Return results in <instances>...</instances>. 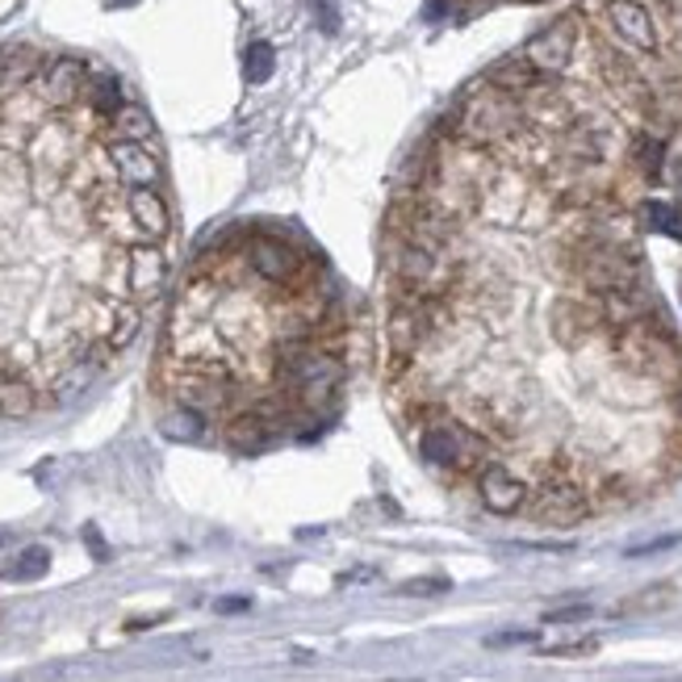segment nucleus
<instances>
[{"mask_svg": "<svg viewBox=\"0 0 682 682\" xmlns=\"http://www.w3.org/2000/svg\"><path fill=\"white\" fill-rule=\"evenodd\" d=\"M276 381L281 390L298 398L302 407H314L343 386V360L323 343H276Z\"/></svg>", "mask_w": 682, "mask_h": 682, "instance_id": "1", "label": "nucleus"}, {"mask_svg": "<svg viewBox=\"0 0 682 682\" xmlns=\"http://www.w3.org/2000/svg\"><path fill=\"white\" fill-rule=\"evenodd\" d=\"M419 423H423L419 440H415L419 461L440 465V469H461V474L486 465V440H481L478 427L457 423V419H452L444 407H436V402L419 407Z\"/></svg>", "mask_w": 682, "mask_h": 682, "instance_id": "2", "label": "nucleus"}, {"mask_svg": "<svg viewBox=\"0 0 682 682\" xmlns=\"http://www.w3.org/2000/svg\"><path fill=\"white\" fill-rule=\"evenodd\" d=\"M519 105L507 88H481V92H469L457 109V126H452V135L461 138V143H474V147H495L503 138H512L519 130Z\"/></svg>", "mask_w": 682, "mask_h": 682, "instance_id": "3", "label": "nucleus"}, {"mask_svg": "<svg viewBox=\"0 0 682 682\" xmlns=\"http://www.w3.org/2000/svg\"><path fill=\"white\" fill-rule=\"evenodd\" d=\"M398 306L390 314V327H386V335H390V377H398L407 369L410 360L419 357V348L423 343L436 340V331L444 327V298H393Z\"/></svg>", "mask_w": 682, "mask_h": 682, "instance_id": "4", "label": "nucleus"}, {"mask_svg": "<svg viewBox=\"0 0 682 682\" xmlns=\"http://www.w3.org/2000/svg\"><path fill=\"white\" fill-rule=\"evenodd\" d=\"M574 276L582 290L591 293H620L636 285V260L620 247V243H598L586 240L574 247Z\"/></svg>", "mask_w": 682, "mask_h": 682, "instance_id": "5", "label": "nucleus"}, {"mask_svg": "<svg viewBox=\"0 0 682 682\" xmlns=\"http://www.w3.org/2000/svg\"><path fill=\"white\" fill-rule=\"evenodd\" d=\"M243 264L252 269V276H260L264 285L276 290H298L302 276H306V260L293 243L276 240V235H252L243 240Z\"/></svg>", "mask_w": 682, "mask_h": 682, "instance_id": "6", "label": "nucleus"}, {"mask_svg": "<svg viewBox=\"0 0 682 682\" xmlns=\"http://www.w3.org/2000/svg\"><path fill=\"white\" fill-rule=\"evenodd\" d=\"M532 515L540 524H548V528H574V524H582L591 515V498H586V490H582L578 481L548 478L536 490V498H532Z\"/></svg>", "mask_w": 682, "mask_h": 682, "instance_id": "7", "label": "nucleus"}, {"mask_svg": "<svg viewBox=\"0 0 682 682\" xmlns=\"http://www.w3.org/2000/svg\"><path fill=\"white\" fill-rule=\"evenodd\" d=\"M88 92V68L85 59H71V55H59L51 64H42L38 71V97L51 109H68Z\"/></svg>", "mask_w": 682, "mask_h": 682, "instance_id": "8", "label": "nucleus"}, {"mask_svg": "<svg viewBox=\"0 0 682 682\" xmlns=\"http://www.w3.org/2000/svg\"><path fill=\"white\" fill-rule=\"evenodd\" d=\"M574 47H578V26H574L569 18H562V21H553V26H545L540 35L532 38L528 47H524V59H528L536 71L557 76V71L569 68Z\"/></svg>", "mask_w": 682, "mask_h": 682, "instance_id": "9", "label": "nucleus"}, {"mask_svg": "<svg viewBox=\"0 0 682 682\" xmlns=\"http://www.w3.org/2000/svg\"><path fill=\"white\" fill-rule=\"evenodd\" d=\"M164 285H168V256L152 240L135 243L126 252V293L138 302H152L164 293Z\"/></svg>", "mask_w": 682, "mask_h": 682, "instance_id": "10", "label": "nucleus"}, {"mask_svg": "<svg viewBox=\"0 0 682 682\" xmlns=\"http://www.w3.org/2000/svg\"><path fill=\"white\" fill-rule=\"evenodd\" d=\"M478 495L481 503H486V512L495 515H515L528 507V481L519 478V474H512L507 465L498 461H486L478 469Z\"/></svg>", "mask_w": 682, "mask_h": 682, "instance_id": "11", "label": "nucleus"}, {"mask_svg": "<svg viewBox=\"0 0 682 682\" xmlns=\"http://www.w3.org/2000/svg\"><path fill=\"white\" fill-rule=\"evenodd\" d=\"M607 26L615 30V38L641 55L657 51V26L641 0H612L607 4Z\"/></svg>", "mask_w": 682, "mask_h": 682, "instance_id": "12", "label": "nucleus"}, {"mask_svg": "<svg viewBox=\"0 0 682 682\" xmlns=\"http://www.w3.org/2000/svg\"><path fill=\"white\" fill-rule=\"evenodd\" d=\"M109 164L126 188H155L159 185V159L147 152V143H126L114 138L109 143Z\"/></svg>", "mask_w": 682, "mask_h": 682, "instance_id": "13", "label": "nucleus"}, {"mask_svg": "<svg viewBox=\"0 0 682 682\" xmlns=\"http://www.w3.org/2000/svg\"><path fill=\"white\" fill-rule=\"evenodd\" d=\"M126 218L135 226L143 240H168L172 231V214H168V202L155 193V188H130L126 193Z\"/></svg>", "mask_w": 682, "mask_h": 682, "instance_id": "14", "label": "nucleus"}, {"mask_svg": "<svg viewBox=\"0 0 682 682\" xmlns=\"http://www.w3.org/2000/svg\"><path fill=\"white\" fill-rule=\"evenodd\" d=\"M598 323H603V314L595 306L578 302V298H562L553 306V335H557L562 348H582L598 331Z\"/></svg>", "mask_w": 682, "mask_h": 682, "instance_id": "15", "label": "nucleus"}, {"mask_svg": "<svg viewBox=\"0 0 682 682\" xmlns=\"http://www.w3.org/2000/svg\"><path fill=\"white\" fill-rule=\"evenodd\" d=\"M38 71H42V59H38L35 47H0V97L18 92L21 85H30Z\"/></svg>", "mask_w": 682, "mask_h": 682, "instance_id": "16", "label": "nucleus"}, {"mask_svg": "<svg viewBox=\"0 0 682 682\" xmlns=\"http://www.w3.org/2000/svg\"><path fill=\"white\" fill-rule=\"evenodd\" d=\"M143 331V310L135 302H109L105 310V348L109 352H126Z\"/></svg>", "mask_w": 682, "mask_h": 682, "instance_id": "17", "label": "nucleus"}, {"mask_svg": "<svg viewBox=\"0 0 682 682\" xmlns=\"http://www.w3.org/2000/svg\"><path fill=\"white\" fill-rule=\"evenodd\" d=\"M97 373H101V360H97V357L68 360V364L59 369V377L51 381V398H55V402H71V398H80V393L97 381Z\"/></svg>", "mask_w": 682, "mask_h": 682, "instance_id": "18", "label": "nucleus"}, {"mask_svg": "<svg viewBox=\"0 0 682 682\" xmlns=\"http://www.w3.org/2000/svg\"><path fill=\"white\" fill-rule=\"evenodd\" d=\"M35 386L0 364V419H26V415H35Z\"/></svg>", "mask_w": 682, "mask_h": 682, "instance_id": "19", "label": "nucleus"}, {"mask_svg": "<svg viewBox=\"0 0 682 682\" xmlns=\"http://www.w3.org/2000/svg\"><path fill=\"white\" fill-rule=\"evenodd\" d=\"M636 218H641V226L657 231V235L682 240V210H679V205H670V202H641Z\"/></svg>", "mask_w": 682, "mask_h": 682, "instance_id": "20", "label": "nucleus"}, {"mask_svg": "<svg viewBox=\"0 0 682 682\" xmlns=\"http://www.w3.org/2000/svg\"><path fill=\"white\" fill-rule=\"evenodd\" d=\"M47 569H51V553L42 545H30V548H21L18 557H13V565H4L0 574L9 582H38V578H47Z\"/></svg>", "mask_w": 682, "mask_h": 682, "instance_id": "21", "label": "nucleus"}, {"mask_svg": "<svg viewBox=\"0 0 682 682\" xmlns=\"http://www.w3.org/2000/svg\"><path fill=\"white\" fill-rule=\"evenodd\" d=\"M540 76H545V71H536L528 59L519 55V59H512V64H503V68L490 71V85L507 88V92H532V88L540 85Z\"/></svg>", "mask_w": 682, "mask_h": 682, "instance_id": "22", "label": "nucleus"}, {"mask_svg": "<svg viewBox=\"0 0 682 682\" xmlns=\"http://www.w3.org/2000/svg\"><path fill=\"white\" fill-rule=\"evenodd\" d=\"M109 121H114V135L126 138V143H147L155 130L152 118H147V109H138V105H121Z\"/></svg>", "mask_w": 682, "mask_h": 682, "instance_id": "23", "label": "nucleus"}, {"mask_svg": "<svg viewBox=\"0 0 682 682\" xmlns=\"http://www.w3.org/2000/svg\"><path fill=\"white\" fill-rule=\"evenodd\" d=\"M164 436L168 440H202L205 436V410L181 407L164 419Z\"/></svg>", "mask_w": 682, "mask_h": 682, "instance_id": "24", "label": "nucleus"}, {"mask_svg": "<svg viewBox=\"0 0 682 682\" xmlns=\"http://www.w3.org/2000/svg\"><path fill=\"white\" fill-rule=\"evenodd\" d=\"M88 101H92V109L101 114V118H114L121 105V85L118 76H97V80H88Z\"/></svg>", "mask_w": 682, "mask_h": 682, "instance_id": "25", "label": "nucleus"}, {"mask_svg": "<svg viewBox=\"0 0 682 682\" xmlns=\"http://www.w3.org/2000/svg\"><path fill=\"white\" fill-rule=\"evenodd\" d=\"M273 71H276V51L269 42H252L247 55H243V76H247V85L273 80Z\"/></svg>", "mask_w": 682, "mask_h": 682, "instance_id": "26", "label": "nucleus"}, {"mask_svg": "<svg viewBox=\"0 0 682 682\" xmlns=\"http://www.w3.org/2000/svg\"><path fill=\"white\" fill-rule=\"evenodd\" d=\"M591 620V603H574V607H557V612L545 615V624H582Z\"/></svg>", "mask_w": 682, "mask_h": 682, "instance_id": "27", "label": "nucleus"}, {"mask_svg": "<svg viewBox=\"0 0 682 682\" xmlns=\"http://www.w3.org/2000/svg\"><path fill=\"white\" fill-rule=\"evenodd\" d=\"M682 536H657V540H645V545H632L629 557H649V553H665V548H674Z\"/></svg>", "mask_w": 682, "mask_h": 682, "instance_id": "28", "label": "nucleus"}, {"mask_svg": "<svg viewBox=\"0 0 682 682\" xmlns=\"http://www.w3.org/2000/svg\"><path fill=\"white\" fill-rule=\"evenodd\" d=\"M598 641H569V645H553V657H582V653H595Z\"/></svg>", "mask_w": 682, "mask_h": 682, "instance_id": "29", "label": "nucleus"}, {"mask_svg": "<svg viewBox=\"0 0 682 682\" xmlns=\"http://www.w3.org/2000/svg\"><path fill=\"white\" fill-rule=\"evenodd\" d=\"M536 641V632H503V636H490V645H528Z\"/></svg>", "mask_w": 682, "mask_h": 682, "instance_id": "30", "label": "nucleus"}, {"mask_svg": "<svg viewBox=\"0 0 682 682\" xmlns=\"http://www.w3.org/2000/svg\"><path fill=\"white\" fill-rule=\"evenodd\" d=\"M444 586H448L444 578H431V582H407L402 591H407V595H419V591H444Z\"/></svg>", "mask_w": 682, "mask_h": 682, "instance_id": "31", "label": "nucleus"}, {"mask_svg": "<svg viewBox=\"0 0 682 682\" xmlns=\"http://www.w3.org/2000/svg\"><path fill=\"white\" fill-rule=\"evenodd\" d=\"M247 607H252V603H247V598H222V603H218V612H222V615L247 612Z\"/></svg>", "mask_w": 682, "mask_h": 682, "instance_id": "32", "label": "nucleus"}, {"mask_svg": "<svg viewBox=\"0 0 682 682\" xmlns=\"http://www.w3.org/2000/svg\"><path fill=\"white\" fill-rule=\"evenodd\" d=\"M105 4H135V0H105Z\"/></svg>", "mask_w": 682, "mask_h": 682, "instance_id": "33", "label": "nucleus"}, {"mask_svg": "<svg viewBox=\"0 0 682 682\" xmlns=\"http://www.w3.org/2000/svg\"><path fill=\"white\" fill-rule=\"evenodd\" d=\"M674 407H679V415H682V390H679V398H674Z\"/></svg>", "mask_w": 682, "mask_h": 682, "instance_id": "34", "label": "nucleus"}]
</instances>
